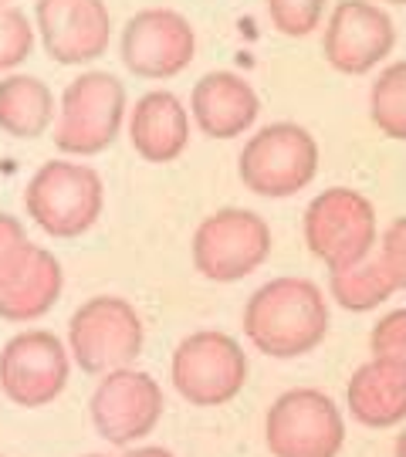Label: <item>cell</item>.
I'll return each instance as SVG.
<instances>
[{
  "instance_id": "9c48e42d",
  "label": "cell",
  "mask_w": 406,
  "mask_h": 457,
  "mask_svg": "<svg viewBox=\"0 0 406 457\" xmlns=\"http://www.w3.org/2000/svg\"><path fill=\"white\" fill-rule=\"evenodd\" d=\"M264 441L275 457H336L345 444V420L328 393L302 386L271 403Z\"/></svg>"
},
{
  "instance_id": "3957f363",
  "label": "cell",
  "mask_w": 406,
  "mask_h": 457,
  "mask_svg": "<svg viewBox=\"0 0 406 457\" xmlns=\"http://www.w3.org/2000/svg\"><path fill=\"white\" fill-rule=\"evenodd\" d=\"M105 207V187L92 166L48 160L37 166L28 190H24V211L48 237H81L95 228Z\"/></svg>"
},
{
  "instance_id": "d6986e66",
  "label": "cell",
  "mask_w": 406,
  "mask_h": 457,
  "mask_svg": "<svg viewBox=\"0 0 406 457\" xmlns=\"http://www.w3.org/2000/svg\"><path fill=\"white\" fill-rule=\"evenodd\" d=\"M54 92L37 75L11 71L0 79V132L11 139H37L54 126Z\"/></svg>"
},
{
  "instance_id": "30bf717a",
  "label": "cell",
  "mask_w": 406,
  "mask_h": 457,
  "mask_svg": "<svg viewBox=\"0 0 406 457\" xmlns=\"http://www.w3.org/2000/svg\"><path fill=\"white\" fill-rule=\"evenodd\" d=\"M119 54L136 79L166 82L183 75L196 58V31L190 17L173 7H143L126 21Z\"/></svg>"
},
{
  "instance_id": "484cf974",
  "label": "cell",
  "mask_w": 406,
  "mask_h": 457,
  "mask_svg": "<svg viewBox=\"0 0 406 457\" xmlns=\"http://www.w3.org/2000/svg\"><path fill=\"white\" fill-rule=\"evenodd\" d=\"M379 254L386 258L390 271L400 281V292H406V217H396L379 237Z\"/></svg>"
},
{
  "instance_id": "ffe728a7",
  "label": "cell",
  "mask_w": 406,
  "mask_h": 457,
  "mask_svg": "<svg viewBox=\"0 0 406 457\" xmlns=\"http://www.w3.org/2000/svg\"><path fill=\"white\" fill-rule=\"evenodd\" d=\"M396 292H400V281L390 271L386 258L379 254V245L359 264L328 271V295L345 312H373L383 302H390Z\"/></svg>"
},
{
  "instance_id": "6da1fadb",
  "label": "cell",
  "mask_w": 406,
  "mask_h": 457,
  "mask_svg": "<svg viewBox=\"0 0 406 457\" xmlns=\"http://www.w3.org/2000/svg\"><path fill=\"white\" fill-rule=\"evenodd\" d=\"M244 336L271 360H298L328 336V298L309 278H271L244 305Z\"/></svg>"
},
{
  "instance_id": "8992f818",
  "label": "cell",
  "mask_w": 406,
  "mask_h": 457,
  "mask_svg": "<svg viewBox=\"0 0 406 457\" xmlns=\"http://www.w3.org/2000/svg\"><path fill=\"white\" fill-rule=\"evenodd\" d=\"M143 319L126 298L95 295L75 309L68 322V353L81 373L105 376L112 370L132 366L143 353Z\"/></svg>"
},
{
  "instance_id": "52a82bcc",
  "label": "cell",
  "mask_w": 406,
  "mask_h": 457,
  "mask_svg": "<svg viewBox=\"0 0 406 457\" xmlns=\"http://www.w3.org/2000/svg\"><path fill=\"white\" fill-rule=\"evenodd\" d=\"M194 268L207 281H241L271 258L268 220L244 207H224L200 220L194 230Z\"/></svg>"
},
{
  "instance_id": "ac0fdd59",
  "label": "cell",
  "mask_w": 406,
  "mask_h": 457,
  "mask_svg": "<svg viewBox=\"0 0 406 457\" xmlns=\"http://www.w3.org/2000/svg\"><path fill=\"white\" fill-rule=\"evenodd\" d=\"M65 288V271L58 258L45 247H31L28 262L21 264L7 285H0V319L7 322H34L54 309Z\"/></svg>"
},
{
  "instance_id": "f1b7e54d",
  "label": "cell",
  "mask_w": 406,
  "mask_h": 457,
  "mask_svg": "<svg viewBox=\"0 0 406 457\" xmlns=\"http://www.w3.org/2000/svg\"><path fill=\"white\" fill-rule=\"evenodd\" d=\"M383 4H396V7H400V4H406V0H383Z\"/></svg>"
},
{
  "instance_id": "ba28073f",
  "label": "cell",
  "mask_w": 406,
  "mask_h": 457,
  "mask_svg": "<svg viewBox=\"0 0 406 457\" xmlns=\"http://www.w3.org/2000/svg\"><path fill=\"white\" fill-rule=\"evenodd\" d=\"M247 383L244 345L217 328L186 336L173 353V386L190 407L230 403Z\"/></svg>"
},
{
  "instance_id": "277c9868",
  "label": "cell",
  "mask_w": 406,
  "mask_h": 457,
  "mask_svg": "<svg viewBox=\"0 0 406 457\" xmlns=\"http://www.w3.org/2000/svg\"><path fill=\"white\" fill-rule=\"evenodd\" d=\"M319 173V143L298 122H271L244 143L237 177L244 190L268 200H285L305 190Z\"/></svg>"
},
{
  "instance_id": "9a60e30c",
  "label": "cell",
  "mask_w": 406,
  "mask_h": 457,
  "mask_svg": "<svg viewBox=\"0 0 406 457\" xmlns=\"http://www.w3.org/2000/svg\"><path fill=\"white\" fill-rule=\"evenodd\" d=\"M190 115L211 139H237L258 122L261 98L237 71H207L190 92Z\"/></svg>"
},
{
  "instance_id": "7402d4cb",
  "label": "cell",
  "mask_w": 406,
  "mask_h": 457,
  "mask_svg": "<svg viewBox=\"0 0 406 457\" xmlns=\"http://www.w3.org/2000/svg\"><path fill=\"white\" fill-rule=\"evenodd\" d=\"M34 21L17 4H4L0 0V71H14L24 65L34 51Z\"/></svg>"
},
{
  "instance_id": "7a4b0ae2",
  "label": "cell",
  "mask_w": 406,
  "mask_h": 457,
  "mask_svg": "<svg viewBox=\"0 0 406 457\" xmlns=\"http://www.w3.org/2000/svg\"><path fill=\"white\" fill-rule=\"evenodd\" d=\"M129 115L126 85L109 71H81L62 92L54 146L68 156H98L112 146Z\"/></svg>"
},
{
  "instance_id": "4316f807",
  "label": "cell",
  "mask_w": 406,
  "mask_h": 457,
  "mask_svg": "<svg viewBox=\"0 0 406 457\" xmlns=\"http://www.w3.org/2000/svg\"><path fill=\"white\" fill-rule=\"evenodd\" d=\"M126 457H173L166 447H136V451H129Z\"/></svg>"
},
{
  "instance_id": "44dd1931",
  "label": "cell",
  "mask_w": 406,
  "mask_h": 457,
  "mask_svg": "<svg viewBox=\"0 0 406 457\" xmlns=\"http://www.w3.org/2000/svg\"><path fill=\"white\" fill-rule=\"evenodd\" d=\"M369 119L386 139H406V62H393L376 75Z\"/></svg>"
},
{
  "instance_id": "5b68a950",
  "label": "cell",
  "mask_w": 406,
  "mask_h": 457,
  "mask_svg": "<svg viewBox=\"0 0 406 457\" xmlns=\"http://www.w3.org/2000/svg\"><path fill=\"white\" fill-rule=\"evenodd\" d=\"M305 245L328 271L369 258L379 245L376 207L352 187H328L315 196L302 220Z\"/></svg>"
},
{
  "instance_id": "cb8c5ba5",
  "label": "cell",
  "mask_w": 406,
  "mask_h": 457,
  "mask_svg": "<svg viewBox=\"0 0 406 457\" xmlns=\"http://www.w3.org/2000/svg\"><path fill=\"white\" fill-rule=\"evenodd\" d=\"M31 247L34 245L28 241L24 224L11 213H0V285H7L21 271V264L28 262V254H31Z\"/></svg>"
},
{
  "instance_id": "d4e9b609",
  "label": "cell",
  "mask_w": 406,
  "mask_h": 457,
  "mask_svg": "<svg viewBox=\"0 0 406 457\" xmlns=\"http://www.w3.org/2000/svg\"><path fill=\"white\" fill-rule=\"evenodd\" d=\"M369 349L379 360L406 362V309H396L383 315L369 332Z\"/></svg>"
},
{
  "instance_id": "2e32d148",
  "label": "cell",
  "mask_w": 406,
  "mask_h": 457,
  "mask_svg": "<svg viewBox=\"0 0 406 457\" xmlns=\"http://www.w3.org/2000/svg\"><path fill=\"white\" fill-rule=\"evenodd\" d=\"M129 143L146 163H173L190 143V112L179 96L153 88L129 109Z\"/></svg>"
},
{
  "instance_id": "83f0119b",
  "label": "cell",
  "mask_w": 406,
  "mask_h": 457,
  "mask_svg": "<svg viewBox=\"0 0 406 457\" xmlns=\"http://www.w3.org/2000/svg\"><path fill=\"white\" fill-rule=\"evenodd\" d=\"M396 457H406V434H400V441H396Z\"/></svg>"
},
{
  "instance_id": "5bb4252c",
  "label": "cell",
  "mask_w": 406,
  "mask_h": 457,
  "mask_svg": "<svg viewBox=\"0 0 406 457\" xmlns=\"http://www.w3.org/2000/svg\"><path fill=\"white\" fill-rule=\"evenodd\" d=\"M34 31L54 65H92L112 41V14L105 0H37Z\"/></svg>"
},
{
  "instance_id": "8fae6325",
  "label": "cell",
  "mask_w": 406,
  "mask_h": 457,
  "mask_svg": "<svg viewBox=\"0 0 406 457\" xmlns=\"http://www.w3.org/2000/svg\"><path fill=\"white\" fill-rule=\"evenodd\" d=\"M62 339L45 328L17 332L0 349V390L17 407H48L68 386L71 360Z\"/></svg>"
},
{
  "instance_id": "4dcf8cb0",
  "label": "cell",
  "mask_w": 406,
  "mask_h": 457,
  "mask_svg": "<svg viewBox=\"0 0 406 457\" xmlns=\"http://www.w3.org/2000/svg\"><path fill=\"white\" fill-rule=\"evenodd\" d=\"M92 457H98V454H92Z\"/></svg>"
},
{
  "instance_id": "f546056e",
  "label": "cell",
  "mask_w": 406,
  "mask_h": 457,
  "mask_svg": "<svg viewBox=\"0 0 406 457\" xmlns=\"http://www.w3.org/2000/svg\"><path fill=\"white\" fill-rule=\"evenodd\" d=\"M4 4H11V0H4Z\"/></svg>"
},
{
  "instance_id": "4fadbf2b",
  "label": "cell",
  "mask_w": 406,
  "mask_h": 457,
  "mask_svg": "<svg viewBox=\"0 0 406 457\" xmlns=\"http://www.w3.org/2000/svg\"><path fill=\"white\" fill-rule=\"evenodd\" d=\"M396 48V24L373 0H339L325 21L322 54L339 75H369Z\"/></svg>"
},
{
  "instance_id": "e0dca14e",
  "label": "cell",
  "mask_w": 406,
  "mask_h": 457,
  "mask_svg": "<svg viewBox=\"0 0 406 457\" xmlns=\"http://www.w3.org/2000/svg\"><path fill=\"white\" fill-rule=\"evenodd\" d=\"M345 403L352 420L362 427H396L406 420V362L379 360L373 356L362 362L349 386H345Z\"/></svg>"
},
{
  "instance_id": "603a6c76",
  "label": "cell",
  "mask_w": 406,
  "mask_h": 457,
  "mask_svg": "<svg viewBox=\"0 0 406 457\" xmlns=\"http://www.w3.org/2000/svg\"><path fill=\"white\" fill-rule=\"evenodd\" d=\"M328 0H264V11L271 17V28L285 37H309L322 28Z\"/></svg>"
},
{
  "instance_id": "7c38bea8",
  "label": "cell",
  "mask_w": 406,
  "mask_h": 457,
  "mask_svg": "<svg viewBox=\"0 0 406 457\" xmlns=\"http://www.w3.org/2000/svg\"><path fill=\"white\" fill-rule=\"evenodd\" d=\"M162 407L166 403H162L160 383L132 366L102 376L88 400V413H92L98 437L119 447H129L149 437L162 420Z\"/></svg>"
}]
</instances>
